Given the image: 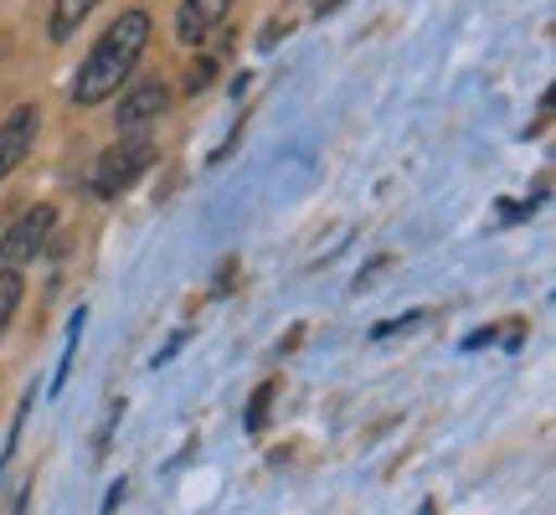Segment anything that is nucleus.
Returning a JSON list of instances; mask_svg holds the SVG:
<instances>
[{
    "label": "nucleus",
    "instance_id": "nucleus-1",
    "mask_svg": "<svg viewBox=\"0 0 556 515\" xmlns=\"http://www.w3.org/2000/svg\"><path fill=\"white\" fill-rule=\"evenodd\" d=\"M144 41H150V16L144 11H124L119 21H109V32L93 41L88 62L78 67V78H73V103L93 109L109 93H119V83L135 73Z\"/></svg>",
    "mask_w": 556,
    "mask_h": 515
},
{
    "label": "nucleus",
    "instance_id": "nucleus-2",
    "mask_svg": "<svg viewBox=\"0 0 556 515\" xmlns=\"http://www.w3.org/2000/svg\"><path fill=\"white\" fill-rule=\"evenodd\" d=\"M150 160H155V145H150V135H124L114 139L109 150L99 155V165H93V197L114 201L124 197L129 186H135L144 171H150Z\"/></svg>",
    "mask_w": 556,
    "mask_h": 515
},
{
    "label": "nucleus",
    "instance_id": "nucleus-3",
    "mask_svg": "<svg viewBox=\"0 0 556 515\" xmlns=\"http://www.w3.org/2000/svg\"><path fill=\"white\" fill-rule=\"evenodd\" d=\"M52 222H58L52 206H31V212H21V217L5 227V238H0V258H5V268L31 263V258L47 248V238H52Z\"/></svg>",
    "mask_w": 556,
    "mask_h": 515
},
{
    "label": "nucleus",
    "instance_id": "nucleus-4",
    "mask_svg": "<svg viewBox=\"0 0 556 515\" xmlns=\"http://www.w3.org/2000/svg\"><path fill=\"white\" fill-rule=\"evenodd\" d=\"M165 109H170V88H165V83H135V88L124 93V103H119V120H114V129H119V139L124 135H144V129H150Z\"/></svg>",
    "mask_w": 556,
    "mask_h": 515
},
{
    "label": "nucleus",
    "instance_id": "nucleus-5",
    "mask_svg": "<svg viewBox=\"0 0 556 515\" xmlns=\"http://www.w3.org/2000/svg\"><path fill=\"white\" fill-rule=\"evenodd\" d=\"M37 120H41L37 103H21L16 114L0 124V180H5L21 160L31 155V145H37Z\"/></svg>",
    "mask_w": 556,
    "mask_h": 515
},
{
    "label": "nucleus",
    "instance_id": "nucleus-6",
    "mask_svg": "<svg viewBox=\"0 0 556 515\" xmlns=\"http://www.w3.org/2000/svg\"><path fill=\"white\" fill-rule=\"evenodd\" d=\"M227 11H232V0H180L176 37L186 41V47H201V41H206L222 21H227Z\"/></svg>",
    "mask_w": 556,
    "mask_h": 515
},
{
    "label": "nucleus",
    "instance_id": "nucleus-7",
    "mask_svg": "<svg viewBox=\"0 0 556 515\" xmlns=\"http://www.w3.org/2000/svg\"><path fill=\"white\" fill-rule=\"evenodd\" d=\"M99 0H52V41H67V37H78V26L88 21V11H93Z\"/></svg>",
    "mask_w": 556,
    "mask_h": 515
},
{
    "label": "nucleus",
    "instance_id": "nucleus-8",
    "mask_svg": "<svg viewBox=\"0 0 556 515\" xmlns=\"http://www.w3.org/2000/svg\"><path fill=\"white\" fill-rule=\"evenodd\" d=\"M16 304H21V274L16 268H0V336H5V325L16 315Z\"/></svg>",
    "mask_w": 556,
    "mask_h": 515
},
{
    "label": "nucleus",
    "instance_id": "nucleus-9",
    "mask_svg": "<svg viewBox=\"0 0 556 515\" xmlns=\"http://www.w3.org/2000/svg\"><path fill=\"white\" fill-rule=\"evenodd\" d=\"M274 392H278L274 381H263L258 392H253V402H248V428H253V434L263 428V417H268V402H274Z\"/></svg>",
    "mask_w": 556,
    "mask_h": 515
},
{
    "label": "nucleus",
    "instance_id": "nucleus-10",
    "mask_svg": "<svg viewBox=\"0 0 556 515\" xmlns=\"http://www.w3.org/2000/svg\"><path fill=\"white\" fill-rule=\"evenodd\" d=\"M206 83H212V62H197V67H191V83H186V88H191V93H201Z\"/></svg>",
    "mask_w": 556,
    "mask_h": 515
},
{
    "label": "nucleus",
    "instance_id": "nucleus-11",
    "mask_svg": "<svg viewBox=\"0 0 556 515\" xmlns=\"http://www.w3.org/2000/svg\"><path fill=\"white\" fill-rule=\"evenodd\" d=\"M336 5H345V0H325V5H319V11H336Z\"/></svg>",
    "mask_w": 556,
    "mask_h": 515
}]
</instances>
